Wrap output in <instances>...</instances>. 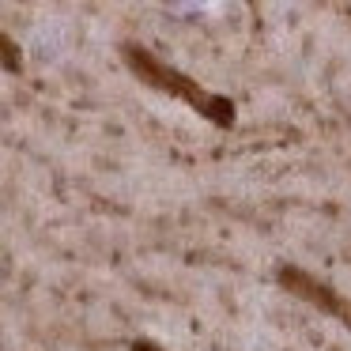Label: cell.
<instances>
[{"label":"cell","instance_id":"2","mask_svg":"<svg viewBox=\"0 0 351 351\" xmlns=\"http://www.w3.org/2000/svg\"><path fill=\"white\" fill-rule=\"evenodd\" d=\"M276 283H280L287 295H295L298 302L313 306L317 313H325V317L340 321L343 328H351V298L340 295V291H336L332 283H325L321 276L306 272L302 265L283 261V265H276Z\"/></svg>","mask_w":351,"mask_h":351},{"label":"cell","instance_id":"1","mask_svg":"<svg viewBox=\"0 0 351 351\" xmlns=\"http://www.w3.org/2000/svg\"><path fill=\"white\" fill-rule=\"evenodd\" d=\"M117 53H121V64H125V69H129L144 87L167 95V99L185 102V106L197 110L204 121H212L215 129H234V117H238V114H234V102H230L227 95H215V91H208V87H200V80H193L189 72L167 64L159 53H155V49L140 46V42H129V38H125L121 46H117Z\"/></svg>","mask_w":351,"mask_h":351},{"label":"cell","instance_id":"3","mask_svg":"<svg viewBox=\"0 0 351 351\" xmlns=\"http://www.w3.org/2000/svg\"><path fill=\"white\" fill-rule=\"evenodd\" d=\"M0 46H4V72H19V69H23V61L16 57V42H12L8 34L0 38Z\"/></svg>","mask_w":351,"mask_h":351},{"label":"cell","instance_id":"4","mask_svg":"<svg viewBox=\"0 0 351 351\" xmlns=\"http://www.w3.org/2000/svg\"><path fill=\"white\" fill-rule=\"evenodd\" d=\"M129 351H167V348H162V343H155V340H144V336H140V340H132V343H129Z\"/></svg>","mask_w":351,"mask_h":351}]
</instances>
